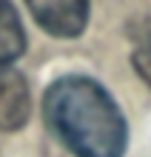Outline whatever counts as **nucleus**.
I'll return each instance as SVG.
<instances>
[{
  "label": "nucleus",
  "mask_w": 151,
  "mask_h": 157,
  "mask_svg": "<svg viewBox=\"0 0 151 157\" xmlns=\"http://www.w3.org/2000/svg\"><path fill=\"white\" fill-rule=\"evenodd\" d=\"M43 114L54 137L77 157H123L128 146L120 106L91 77L54 80L43 97Z\"/></svg>",
  "instance_id": "1"
},
{
  "label": "nucleus",
  "mask_w": 151,
  "mask_h": 157,
  "mask_svg": "<svg viewBox=\"0 0 151 157\" xmlns=\"http://www.w3.org/2000/svg\"><path fill=\"white\" fill-rule=\"evenodd\" d=\"M26 6L54 37H77L89 23V0H26Z\"/></svg>",
  "instance_id": "2"
},
{
  "label": "nucleus",
  "mask_w": 151,
  "mask_h": 157,
  "mask_svg": "<svg viewBox=\"0 0 151 157\" xmlns=\"http://www.w3.org/2000/svg\"><path fill=\"white\" fill-rule=\"evenodd\" d=\"M29 83L12 63L0 66V132H17L29 120Z\"/></svg>",
  "instance_id": "3"
},
{
  "label": "nucleus",
  "mask_w": 151,
  "mask_h": 157,
  "mask_svg": "<svg viewBox=\"0 0 151 157\" xmlns=\"http://www.w3.org/2000/svg\"><path fill=\"white\" fill-rule=\"evenodd\" d=\"M26 49V32L9 0H0V66L14 63Z\"/></svg>",
  "instance_id": "4"
},
{
  "label": "nucleus",
  "mask_w": 151,
  "mask_h": 157,
  "mask_svg": "<svg viewBox=\"0 0 151 157\" xmlns=\"http://www.w3.org/2000/svg\"><path fill=\"white\" fill-rule=\"evenodd\" d=\"M131 60L137 75L151 86V17L140 20L131 32Z\"/></svg>",
  "instance_id": "5"
}]
</instances>
